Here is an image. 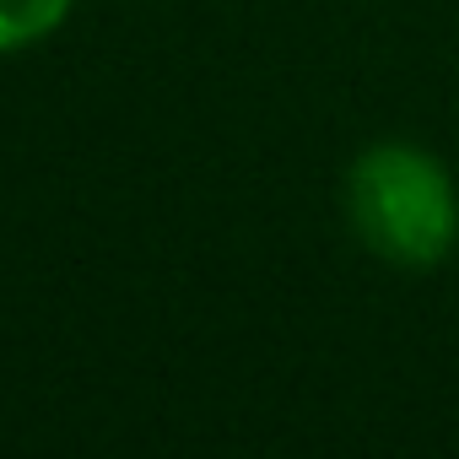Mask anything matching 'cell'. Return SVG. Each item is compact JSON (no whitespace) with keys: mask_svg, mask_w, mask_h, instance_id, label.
<instances>
[{"mask_svg":"<svg viewBox=\"0 0 459 459\" xmlns=\"http://www.w3.org/2000/svg\"><path fill=\"white\" fill-rule=\"evenodd\" d=\"M346 216L362 249L400 271L443 265L459 238L454 178L427 146H411V141H378L351 162Z\"/></svg>","mask_w":459,"mask_h":459,"instance_id":"1","label":"cell"},{"mask_svg":"<svg viewBox=\"0 0 459 459\" xmlns=\"http://www.w3.org/2000/svg\"><path fill=\"white\" fill-rule=\"evenodd\" d=\"M76 0H0V55H17L28 44H44Z\"/></svg>","mask_w":459,"mask_h":459,"instance_id":"2","label":"cell"}]
</instances>
